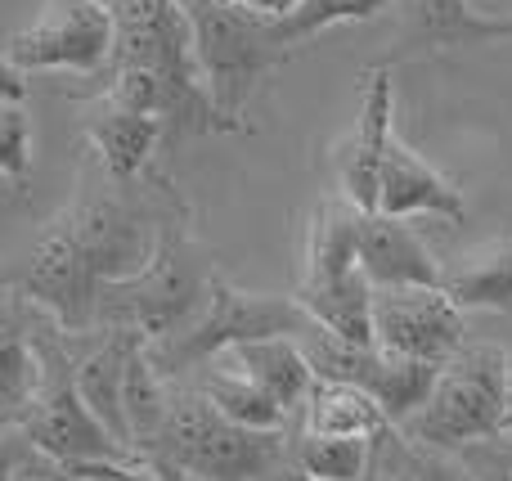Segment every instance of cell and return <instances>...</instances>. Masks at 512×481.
<instances>
[{"label":"cell","instance_id":"1","mask_svg":"<svg viewBox=\"0 0 512 481\" xmlns=\"http://www.w3.org/2000/svg\"><path fill=\"white\" fill-rule=\"evenodd\" d=\"M117 18L99 95L162 117V140L230 131L198 63L194 23L180 0H108Z\"/></svg>","mask_w":512,"mask_h":481},{"label":"cell","instance_id":"2","mask_svg":"<svg viewBox=\"0 0 512 481\" xmlns=\"http://www.w3.org/2000/svg\"><path fill=\"white\" fill-rule=\"evenodd\" d=\"M180 5L194 23L207 95H212L216 113L225 117V126L239 131L252 95L274 68H283L319 32L337 23H364V18L382 14L391 0H306L288 18H252L243 9L216 5V0H180Z\"/></svg>","mask_w":512,"mask_h":481},{"label":"cell","instance_id":"3","mask_svg":"<svg viewBox=\"0 0 512 481\" xmlns=\"http://www.w3.org/2000/svg\"><path fill=\"white\" fill-rule=\"evenodd\" d=\"M212 275L216 270L207 261V252L185 234V212L167 216L153 257L135 275L99 288L95 329L99 324H126L144 342L171 338V333L189 329L198 320V306H207Z\"/></svg>","mask_w":512,"mask_h":481},{"label":"cell","instance_id":"4","mask_svg":"<svg viewBox=\"0 0 512 481\" xmlns=\"http://www.w3.org/2000/svg\"><path fill=\"white\" fill-rule=\"evenodd\" d=\"M149 455L203 481H265L274 468L288 464V428H243L198 387H176Z\"/></svg>","mask_w":512,"mask_h":481},{"label":"cell","instance_id":"5","mask_svg":"<svg viewBox=\"0 0 512 481\" xmlns=\"http://www.w3.org/2000/svg\"><path fill=\"white\" fill-rule=\"evenodd\" d=\"M63 324L54 315H45L36 324V392L32 405L18 419V437L45 455L59 468H81V464H126L135 459L95 414L86 410L77 383H72V356Z\"/></svg>","mask_w":512,"mask_h":481},{"label":"cell","instance_id":"6","mask_svg":"<svg viewBox=\"0 0 512 481\" xmlns=\"http://www.w3.org/2000/svg\"><path fill=\"white\" fill-rule=\"evenodd\" d=\"M504 392L508 351L495 342H463L450 360L436 365L427 396L396 428L436 450H459L504 428Z\"/></svg>","mask_w":512,"mask_h":481},{"label":"cell","instance_id":"7","mask_svg":"<svg viewBox=\"0 0 512 481\" xmlns=\"http://www.w3.org/2000/svg\"><path fill=\"white\" fill-rule=\"evenodd\" d=\"M310 315L297 306V297H265V293H243L230 279L212 275L207 284V311L198 315L189 329L171 333L162 342H144L153 369L162 378L189 374L194 365H207L221 356L225 347H239L252 338H301L310 329Z\"/></svg>","mask_w":512,"mask_h":481},{"label":"cell","instance_id":"8","mask_svg":"<svg viewBox=\"0 0 512 481\" xmlns=\"http://www.w3.org/2000/svg\"><path fill=\"white\" fill-rule=\"evenodd\" d=\"M117 18L108 0H45L27 27L5 36L0 50L23 72H104Z\"/></svg>","mask_w":512,"mask_h":481},{"label":"cell","instance_id":"9","mask_svg":"<svg viewBox=\"0 0 512 481\" xmlns=\"http://www.w3.org/2000/svg\"><path fill=\"white\" fill-rule=\"evenodd\" d=\"M301 351H306L310 369L315 378H337V383H355L382 405L391 423H400L418 401L427 396L436 378V365H423V360H405V356H391V351L373 347V342H342L333 338L328 329L310 324L301 333Z\"/></svg>","mask_w":512,"mask_h":481},{"label":"cell","instance_id":"10","mask_svg":"<svg viewBox=\"0 0 512 481\" xmlns=\"http://www.w3.org/2000/svg\"><path fill=\"white\" fill-rule=\"evenodd\" d=\"M373 347L405 360L441 365L463 347V311L441 284H391L373 288Z\"/></svg>","mask_w":512,"mask_h":481},{"label":"cell","instance_id":"11","mask_svg":"<svg viewBox=\"0 0 512 481\" xmlns=\"http://www.w3.org/2000/svg\"><path fill=\"white\" fill-rule=\"evenodd\" d=\"M396 9V41L382 63H405L423 54L463 50V45H495L512 41V18L481 14L472 0H391Z\"/></svg>","mask_w":512,"mask_h":481},{"label":"cell","instance_id":"12","mask_svg":"<svg viewBox=\"0 0 512 481\" xmlns=\"http://www.w3.org/2000/svg\"><path fill=\"white\" fill-rule=\"evenodd\" d=\"M373 212L382 216H436V221L463 225L468 221V203H463L459 185L450 176L432 167L414 144H405L396 131H391L387 149H382V167H378V203Z\"/></svg>","mask_w":512,"mask_h":481},{"label":"cell","instance_id":"13","mask_svg":"<svg viewBox=\"0 0 512 481\" xmlns=\"http://www.w3.org/2000/svg\"><path fill=\"white\" fill-rule=\"evenodd\" d=\"M45 306H36L23 288L9 279L0 284V437L18 432V419L32 405L36 392V324L45 320Z\"/></svg>","mask_w":512,"mask_h":481},{"label":"cell","instance_id":"14","mask_svg":"<svg viewBox=\"0 0 512 481\" xmlns=\"http://www.w3.org/2000/svg\"><path fill=\"white\" fill-rule=\"evenodd\" d=\"M391 108H396V86H391L387 63L364 72V99H360V117L355 131L342 144V194L351 198L360 212H373L378 203V167H382V149L391 140Z\"/></svg>","mask_w":512,"mask_h":481},{"label":"cell","instance_id":"15","mask_svg":"<svg viewBox=\"0 0 512 481\" xmlns=\"http://www.w3.org/2000/svg\"><path fill=\"white\" fill-rule=\"evenodd\" d=\"M355 266L373 288L391 284H441V266L432 261L427 243L405 225L400 216L360 212V234H355Z\"/></svg>","mask_w":512,"mask_h":481},{"label":"cell","instance_id":"16","mask_svg":"<svg viewBox=\"0 0 512 481\" xmlns=\"http://www.w3.org/2000/svg\"><path fill=\"white\" fill-rule=\"evenodd\" d=\"M86 140L95 149L99 167L108 180H140L149 167L153 149L162 144V117L144 113V108L117 104L108 95H95L86 117Z\"/></svg>","mask_w":512,"mask_h":481},{"label":"cell","instance_id":"17","mask_svg":"<svg viewBox=\"0 0 512 481\" xmlns=\"http://www.w3.org/2000/svg\"><path fill=\"white\" fill-rule=\"evenodd\" d=\"M212 360L239 369L256 387H265V392L288 410V419L301 414V401H306L310 383H315V369H310L297 338H252V342H239V347H225L221 356H212Z\"/></svg>","mask_w":512,"mask_h":481},{"label":"cell","instance_id":"18","mask_svg":"<svg viewBox=\"0 0 512 481\" xmlns=\"http://www.w3.org/2000/svg\"><path fill=\"white\" fill-rule=\"evenodd\" d=\"M297 306L342 342H373V284L360 275V266L342 270V275H306L301 279Z\"/></svg>","mask_w":512,"mask_h":481},{"label":"cell","instance_id":"19","mask_svg":"<svg viewBox=\"0 0 512 481\" xmlns=\"http://www.w3.org/2000/svg\"><path fill=\"white\" fill-rule=\"evenodd\" d=\"M297 428L306 432H324V437H378L382 428H387V414H382V405L373 401L364 387L355 383H337V378H315L306 392V401H301V414Z\"/></svg>","mask_w":512,"mask_h":481},{"label":"cell","instance_id":"20","mask_svg":"<svg viewBox=\"0 0 512 481\" xmlns=\"http://www.w3.org/2000/svg\"><path fill=\"white\" fill-rule=\"evenodd\" d=\"M360 481H472L454 450H436L427 441H414L396 423L369 437V464Z\"/></svg>","mask_w":512,"mask_h":481},{"label":"cell","instance_id":"21","mask_svg":"<svg viewBox=\"0 0 512 481\" xmlns=\"http://www.w3.org/2000/svg\"><path fill=\"white\" fill-rule=\"evenodd\" d=\"M441 288L459 311H512V239L486 243L454 270H441Z\"/></svg>","mask_w":512,"mask_h":481},{"label":"cell","instance_id":"22","mask_svg":"<svg viewBox=\"0 0 512 481\" xmlns=\"http://www.w3.org/2000/svg\"><path fill=\"white\" fill-rule=\"evenodd\" d=\"M171 405V387L167 378L153 369L144 342H135L131 356H126V374H122V414H126V441H131L135 455H149L153 441L162 432Z\"/></svg>","mask_w":512,"mask_h":481},{"label":"cell","instance_id":"23","mask_svg":"<svg viewBox=\"0 0 512 481\" xmlns=\"http://www.w3.org/2000/svg\"><path fill=\"white\" fill-rule=\"evenodd\" d=\"M207 365H212V369L203 374L198 392H203L221 414H230L234 423H243V428H265V432H279V428H288V423H292L288 410H283V405L274 401L265 387H256L248 374L221 365V360H207Z\"/></svg>","mask_w":512,"mask_h":481},{"label":"cell","instance_id":"24","mask_svg":"<svg viewBox=\"0 0 512 481\" xmlns=\"http://www.w3.org/2000/svg\"><path fill=\"white\" fill-rule=\"evenodd\" d=\"M288 459L301 473L319 481H360L369 464V441L364 437H324L288 423Z\"/></svg>","mask_w":512,"mask_h":481},{"label":"cell","instance_id":"25","mask_svg":"<svg viewBox=\"0 0 512 481\" xmlns=\"http://www.w3.org/2000/svg\"><path fill=\"white\" fill-rule=\"evenodd\" d=\"M355 234H360V207L351 198H324L310 225V270L306 275H342L355 266Z\"/></svg>","mask_w":512,"mask_h":481},{"label":"cell","instance_id":"26","mask_svg":"<svg viewBox=\"0 0 512 481\" xmlns=\"http://www.w3.org/2000/svg\"><path fill=\"white\" fill-rule=\"evenodd\" d=\"M32 171V117L23 104L0 99V176Z\"/></svg>","mask_w":512,"mask_h":481},{"label":"cell","instance_id":"27","mask_svg":"<svg viewBox=\"0 0 512 481\" xmlns=\"http://www.w3.org/2000/svg\"><path fill=\"white\" fill-rule=\"evenodd\" d=\"M472 481H512V428H499L490 437H477L454 450Z\"/></svg>","mask_w":512,"mask_h":481},{"label":"cell","instance_id":"28","mask_svg":"<svg viewBox=\"0 0 512 481\" xmlns=\"http://www.w3.org/2000/svg\"><path fill=\"white\" fill-rule=\"evenodd\" d=\"M27 212H32V185H27V176H0V230Z\"/></svg>","mask_w":512,"mask_h":481},{"label":"cell","instance_id":"29","mask_svg":"<svg viewBox=\"0 0 512 481\" xmlns=\"http://www.w3.org/2000/svg\"><path fill=\"white\" fill-rule=\"evenodd\" d=\"M27 455H32V446H27L18 432H5V437H0V481H23Z\"/></svg>","mask_w":512,"mask_h":481},{"label":"cell","instance_id":"30","mask_svg":"<svg viewBox=\"0 0 512 481\" xmlns=\"http://www.w3.org/2000/svg\"><path fill=\"white\" fill-rule=\"evenodd\" d=\"M216 5L243 9V14H252V18H288V14H297L306 0H216Z\"/></svg>","mask_w":512,"mask_h":481},{"label":"cell","instance_id":"31","mask_svg":"<svg viewBox=\"0 0 512 481\" xmlns=\"http://www.w3.org/2000/svg\"><path fill=\"white\" fill-rule=\"evenodd\" d=\"M0 99H14V104L27 99V72L18 68L5 50H0Z\"/></svg>","mask_w":512,"mask_h":481},{"label":"cell","instance_id":"32","mask_svg":"<svg viewBox=\"0 0 512 481\" xmlns=\"http://www.w3.org/2000/svg\"><path fill=\"white\" fill-rule=\"evenodd\" d=\"M265 481H319V477L301 473V468H297V464H292V459H288V464H283V468H274V473L265 477Z\"/></svg>","mask_w":512,"mask_h":481},{"label":"cell","instance_id":"33","mask_svg":"<svg viewBox=\"0 0 512 481\" xmlns=\"http://www.w3.org/2000/svg\"><path fill=\"white\" fill-rule=\"evenodd\" d=\"M504 428H512V351H508V392H504Z\"/></svg>","mask_w":512,"mask_h":481},{"label":"cell","instance_id":"34","mask_svg":"<svg viewBox=\"0 0 512 481\" xmlns=\"http://www.w3.org/2000/svg\"><path fill=\"white\" fill-rule=\"evenodd\" d=\"M27 481H45V477H27Z\"/></svg>","mask_w":512,"mask_h":481}]
</instances>
